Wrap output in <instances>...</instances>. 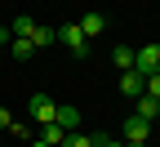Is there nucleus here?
I'll return each mask as SVG.
<instances>
[{
	"instance_id": "nucleus-18",
	"label": "nucleus",
	"mask_w": 160,
	"mask_h": 147,
	"mask_svg": "<svg viewBox=\"0 0 160 147\" xmlns=\"http://www.w3.org/2000/svg\"><path fill=\"white\" fill-rule=\"evenodd\" d=\"M27 147H49V143H45V138H36V143H27Z\"/></svg>"
},
{
	"instance_id": "nucleus-1",
	"label": "nucleus",
	"mask_w": 160,
	"mask_h": 147,
	"mask_svg": "<svg viewBox=\"0 0 160 147\" xmlns=\"http://www.w3.org/2000/svg\"><path fill=\"white\" fill-rule=\"evenodd\" d=\"M27 112H31L36 125H53V120H58V102H53L49 94H31V98H27Z\"/></svg>"
},
{
	"instance_id": "nucleus-8",
	"label": "nucleus",
	"mask_w": 160,
	"mask_h": 147,
	"mask_svg": "<svg viewBox=\"0 0 160 147\" xmlns=\"http://www.w3.org/2000/svg\"><path fill=\"white\" fill-rule=\"evenodd\" d=\"M9 31H13V40H27V36L36 31V18H31V13H18L13 23H9Z\"/></svg>"
},
{
	"instance_id": "nucleus-16",
	"label": "nucleus",
	"mask_w": 160,
	"mask_h": 147,
	"mask_svg": "<svg viewBox=\"0 0 160 147\" xmlns=\"http://www.w3.org/2000/svg\"><path fill=\"white\" fill-rule=\"evenodd\" d=\"M0 129H13V120H9V107H0Z\"/></svg>"
},
{
	"instance_id": "nucleus-5",
	"label": "nucleus",
	"mask_w": 160,
	"mask_h": 147,
	"mask_svg": "<svg viewBox=\"0 0 160 147\" xmlns=\"http://www.w3.org/2000/svg\"><path fill=\"white\" fill-rule=\"evenodd\" d=\"M147 138H151V120L129 116V120H125V143H147Z\"/></svg>"
},
{
	"instance_id": "nucleus-7",
	"label": "nucleus",
	"mask_w": 160,
	"mask_h": 147,
	"mask_svg": "<svg viewBox=\"0 0 160 147\" xmlns=\"http://www.w3.org/2000/svg\"><path fill=\"white\" fill-rule=\"evenodd\" d=\"M27 40H31L36 49H45V45H53V40H58V27H49V23H36V31H31Z\"/></svg>"
},
{
	"instance_id": "nucleus-17",
	"label": "nucleus",
	"mask_w": 160,
	"mask_h": 147,
	"mask_svg": "<svg viewBox=\"0 0 160 147\" xmlns=\"http://www.w3.org/2000/svg\"><path fill=\"white\" fill-rule=\"evenodd\" d=\"M98 147H125V143H111L107 134H98Z\"/></svg>"
},
{
	"instance_id": "nucleus-6",
	"label": "nucleus",
	"mask_w": 160,
	"mask_h": 147,
	"mask_svg": "<svg viewBox=\"0 0 160 147\" xmlns=\"http://www.w3.org/2000/svg\"><path fill=\"white\" fill-rule=\"evenodd\" d=\"M133 116H142V120H156V116H160V98H151V94L133 98Z\"/></svg>"
},
{
	"instance_id": "nucleus-3",
	"label": "nucleus",
	"mask_w": 160,
	"mask_h": 147,
	"mask_svg": "<svg viewBox=\"0 0 160 147\" xmlns=\"http://www.w3.org/2000/svg\"><path fill=\"white\" fill-rule=\"evenodd\" d=\"M58 40H62V45H67L76 58H85V54H89V36L80 31V23H71V27H58Z\"/></svg>"
},
{
	"instance_id": "nucleus-14",
	"label": "nucleus",
	"mask_w": 160,
	"mask_h": 147,
	"mask_svg": "<svg viewBox=\"0 0 160 147\" xmlns=\"http://www.w3.org/2000/svg\"><path fill=\"white\" fill-rule=\"evenodd\" d=\"M62 147H98V134H67Z\"/></svg>"
},
{
	"instance_id": "nucleus-11",
	"label": "nucleus",
	"mask_w": 160,
	"mask_h": 147,
	"mask_svg": "<svg viewBox=\"0 0 160 147\" xmlns=\"http://www.w3.org/2000/svg\"><path fill=\"white\" fill-rule=\"evenodd\" d=\"M111 62H116L120 71H133V49H129V45H116V49H111Z\"/></svg>"
},
{
	"instance_id": "nucleus-15",
	"label": "nucleus",
	"mask_w": 160,
	"mask_h": 147,
	"mask_svg": "<svg viewBox=\"0 0 160 147\" xmlns=\"http://www.w3.org/2000/svg\"><path fill=\"white\" fill-rule=\"evenodd\" d=\"M147 94H151V98H160V71H156V76H147Z\"/></svg>"
},
{
	"instance_id": "nucleus-12",
	"label": "nucleus",
	"mask_w": 160,
	"mask_h": 147,
	"mask_svg": "<svg viewBox=\"0 0 160 147\" xmlns=\"http://www.w3.org/2000/svg\"><path fill=\"white\" fill-rule=\"evenodd\" d=\"M9 54H13L18 62H27V58L36 54V45H31V40H9Z\"/></svg>"
},
{
	"instance_id": "nucleus-9",
	"label": "nucleus",
	"mask_w": 160,
	"mask_h": 147,
	"mask_svg": "<svg viewBox=\"0 0 160 147\" xmlns=\"http://www.w3.org/2000/svg\"><path fill=\"white\" fill-rule=\"evenodd\" d=\"M53 125H62L67 134H76V125H80V107H67V102H62V107H58V120H53Z\"/></svg>"
},
{
	"instance_id": "nucleus-13",
	"label": "nucleus",
	"mask_w": 160,
	"mask_h": 147,
	"mask_svg": "<svg viewBox=\"0 0 160 147\" xmlns=\"http://www.w3.org/2000/svg\"><path fill=\"white\" fill-rule=\"evenodd\" d=\"M40 138H45L49 147H62V143H67V129H62V125H45V134H40Z\"/></svg>"
},
{
	"instance_id": "nucleus-4",
	"label": "nucleus",
	"mask_w": 160,
	"mask_h": 147,
	"mask_svg": "<svg viewBox=\"0 0 160 147\" xmlns=\"http://www.w3.org/2000/svg\"><path fill=\"white\" fill-rule=\"evenodd\" d=\"M120 94H125V98H142V94H147V76H138V71H120Z\"/></svg>"
},
{
	"instance_id": "nucleus-19",
	"label": "nucleus",
	"mask_w": 160,
	"mask_h": 147,
	"mask_svg": "<svg viewBox=\"0 0 160 147\" xmlns=\"http://www.w3.org/2000/svg\"><path fill=\"white\" fill-rule=\"evenodd\" d=\"M125 147H147V143H125Z\"/></svg>"
},
{
	"instance_id": "nucleus-2",
	"label": "nucleus",
	"mask_w": 160,
	"mask_h": 147,
	"mask_svg": "<svg viewBox=\"0 0 160 147\" xmlns=\"http://www.w3.org/2000/svg\"><path fill=\"white\" fill-rule=\"evenodd\" d=\"M133 71H138V76H156V71H160V45L133 49Z\"/></svg>"
},
{
	"instance_id": "nucleus-10",
	"label": "nucleus",
	"mask_w": 160,
	"mask_h": 147,
	"mask_svg": "<svg viewBox=\"0 0 160 147\" xmlns=\"http://www.w3.org/2000/svg\"><path fill=\"white\" fill-rule=\"evenodd\" d=\"M80 31H85V36H102L107 31V18L102 13H85V18H80Z\"/></svg>"
}]
</instances>
